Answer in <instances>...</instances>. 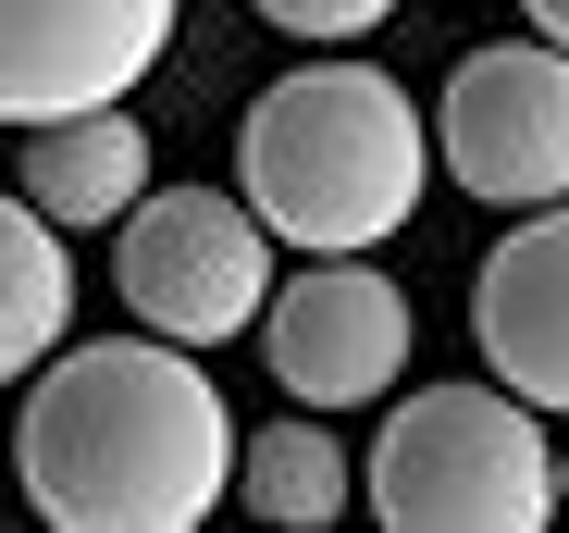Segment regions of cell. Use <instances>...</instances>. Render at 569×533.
Instances as JSON below:
<instances>
[{
    "label": "cell",
    "instance_id": "obj_1",
    "mask_svg": "<svg viewBox=\"0 0 569 533\" xmlns=\"http://www.w3.org/2000/svg\"><path fill=\"white\" fill-rule=\"evenodd\" d=\"M236 409L173 335L50 347L13 409V472L50 533H199L236 496Z\"/></svg>",
    "mask_w": 569,
    "mask_h": 533
},
{
    "label": "cell",
    "instance_id": "obj_2",
    "mask_svg": "<svg viewBox=\"0 0 569 533\" xmlns=\"http://www.w3.org/2000/svg\"><path fill=\"white\" fill-rule=\"evenodd\" d=\"M236 187L272 224V248H385L397 224H421L433 187V125L385 62H298L272 75L248 125H236Z\"/></svg>",
    "mask_w": 569,
    "mask_h": 533
},
{
    "label": "cell",
    "instance_id": "obj_3",
    "mask_svg": "<svg viewBox=\"0 0 569 533\" xmlns=\"http://www.w3.org/2000/svg\"><path fill=\"white\" fill-rule=\"evenodd\" d=\"M385 533H545L557 521V434L520 385H409L359 472Z\"/></svg>",
    "mask_w": 569,
    "mask_h": 533
},
{
    "label": "cell",
    "instance_id": "obj_4",
    "mask_svg": "<svg viewBox=\"0 0 569 533\" xmlns=\"http://www.w3.org/2000/svg\"><path fill=\"white\" fill-rule=\"evenodd\" d=\"M112 298L173 347H236L272 298V224L248 187H161L112 224Z\"/></svg>",
    "mask_w": 569,
    "mask_h": 533
},
{
    "label": "cell",
    "instance_id": "obj_5",
    "mask_svg": "<svg viewBox=\"0 0 569 533\" xmlns=\"http://www.w3.org/2000/svg\"><path fill=\"white\" fill-rule=\"evenodd\" d=\"M433 161L458 174V199H483V211L569 199V50L557 38L458 50L446 100H433Z\"/></svg>",
    "mask_w": 569,
    "mask_h": 533
},
{
    "label": "cell",
    "instance_id": "obj_6",
    "mask_svg": "<svg viewBox=\"0 0 569 533\" xmlns=\"http://www.w3.org/2000/svg\"><path fill=\"white\" fill-rule=\"evenodd\" d=\"M409 335H421V310L397 298V274H371V248H322V260H298V274L260 298V361H272V385L298 409L397 397Z\"/></svg>",
    "mask_w": 569,
    "mask_h": 533
},
{
    "label": "cell",
    "instance_id": "obj_7",
    "mask_svg": "<svg viewBox=\"0 0 569 533\" xmlns=\"http://www.w3.org/2000/svg\"><path fill=\"white\" fill-rule=\"evenodd\" d=\"M186 0H0V125L112 112L161 75Z\"/></svg>",
    "mask_w": 569,
    "mask_h": 533
},
{
    "label": "cell",
    "instance_id": "obj_8",
    "mask_svg": "<svg viewBox=\"0 0 569 533\" xmlns=\"http://www.w3.org/2000/svg\"><path fill=\"white\" fill-rule=\"evenodd\" d=\"M470 347L532 409H569V199L520 211L470 274Z\"/></svg>",
    "mask_w": 569,
    "mask_h": 533
},
{
    "label": "cell",
    "instance_id": "obj_9",
    "mask_svg": "<svg viewBox=\"0 0 569 533\" xmlns=\"http://www.w3.org/2000/svg\"><path fill=\"white\" fill-rule=\"evenodd\" d=\"M26 199L87 236V224H124L149 199V125L112 100V112H62V125H26Z\"/></svg>",
    "mask_w": 569,
    "mask_h": 533
},
{
    "label": "cell",
    "instance_id": "obj_10",
    "mask_svg": "<svg viewBox=\"0 0 569 533\" xmlns=\"http://www.w3.org/2000/svg\"><path fill=\"white\" fill-rule=\"evenodd\" d=\"M74 323V236L26 199L0 187V385H26Z\"/></svg>",
    "mask_w": 569,
    "mask_h": 533
},
{
    "label": "cell",
    "instance_id": "obj_11",
    "mask_svg": "<svg viewBox=\"0 0 569 533\" xmlns=\"http://www.w3.org/2000/svg\"><path fill=\"white\" fill-rule=\"evenodd\" d=\"M347 447H335V422H260L248 447H236V496L260 509V521H284V533H322V521H347Z\"/></svg>",
    "mask_w": 569,
    "mask_h": 533
},
{
    "label": "cell",
    "instance_id": "obj_12",
    "mask_svg": "<svg viewBox=\"0 0 569 533\" xmlns=\"http://www.w3.org/2000/svg\"><path fill=\"white\" fill-rule=\"evenodd\" d=\"M260 26H284V38H310V50H347V38H371L397 13V0H248Z\"/></svg>",
    "mask_w": 569,
    "mask_h": 533
},
{
    "label": "cell",
    "instance_id": "obj_13",
    "mask_svg": "<svg viewBox=\"0 0 569 533\" xmlns=\"http://www.w3.org/2000/svg\"><path fill=\"white\" fill-rule=\"evenodd\" d=\"M520 26H532V38H557V50H569V0H520Z\"/></svg>",
    "mask_w": 569,
    "mask_h": 533
},
{
    "label": "cell",
    "instance_id": "obj_14",
    "mask_svg": "<svg viewBox=\"0 0 569 533\" xmlns=\"http://www.w3.org/2000/svg\"><path fill=\"white\" fill-rule=\"evenodd\" d=\"M557 509H569V447H557Z\"/></svg>",
    "mask_w": 569,
    "mask_h": 533
}]
</instances>
